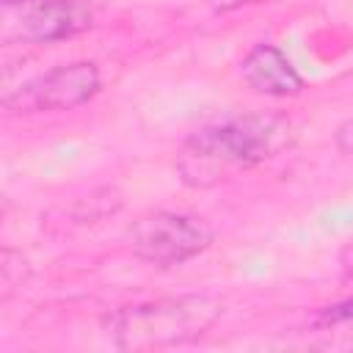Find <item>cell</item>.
<instances>
[{
    "instance_id": "obj_1",
    "label": "cell",
    "mask_w": 353,
    "mask_h": 353,
    "mask_svg": "<svg viewBox=\"0 0 353 353\" xmlns=\"http://www.w3.org/2000/svg\"><path fill=\"white\" fill-rule=\"evenodd\" d=\"M292 143V127L281 116H240L196 130L176 154V174L190 188L221 185Z\"/></svg>"
},
{
    "instance_id": "obj_2",
    "label": "cell",
    "mask_w": 353,
    "mask_h": 353,
    "mask_svg": "<svg viewBox=\"0 0 353 353\" xmlns=\"http://www.w3.org/2000/svg\"><path fill=\"white\" fill-rule=\"evenodd\" d=\"M221 314L223 303L218 298L193 292L124 306L108 320V328L121 350H160L204 336Z\"/></svg>"
},
{
    "instance_id": "obj_3",
    "label": "cell",
    "mask_w": 353,
    "mask_h": 353,
    "mask_svg": "<svg viewBox=\"0 0 353 353\" xmlns=\"http://www.w3.org/2000/svg\"><path fill=\"white\" fill-rule=\"evenodd\" d=\"M212 237H215L212 229L201 218L185 212H165V210L138 218L127 232L132 254L157 268L182 265L199 256L201 251L210 248Z\"/></svg>"
},
{
    "instance_id": "obj_4",
    "label": "cell",
    "mask_w": 353,
    "mask_h": 353,
    "mask_svg": "<svg viewBox=\"0 0 353 353\" xmlns=\"http://www.w3.org/2000/svg\"><path fill=\"white\" fill-rule=\"evenodd\" d=\"M99 91V69L91 61H74L55 66L17 91L6 94L3 108L8 113H41V110H72L88 102Z\"/></svg>"
},
{
    "instance_id": "obj_5",
    "label": "cell",
    "mask_w": 353,
    "mask_h": 353,
    "mask_svg": "<svg viewBox=\"0 0 353 353\" xmlns=\"http://www.w3.org/2000/svg\"><path fill=\"white\" fill-rule=\"evenodd\" d=\"M94 11L83 0H30L22 6L17 36L28 44H52L88 30Z\"/></svg>"
},
{
    "instance_id": "obj_6",
    "label": "cell",
    "mask_w": 353,
    "mask_h": 353,
    "mask_svg": "<svg viewBox=\"0 0 353 353\" xmlns=\"http://www.w3.org/2000/svg\"><path fill=\"white\" fill-rule=\"evenodd\" d=\"M240 77L265 97H295L303 91V77L273 44H254L240 61Z\"/></svg>"
},
{
    "instance_id": "obj_7",
    "label": "cell",
    "mask_w": 353,
    "mask_h": 353,
    "mask_svg": "<svg viewBox=\"0 0 353 353\" xmlns=\"http://www.w3.org/2000/svg\"><path fill=\"white\" fill-rule=\"evenodd\" d=\"M28 276V262L22 259V254L6 248L3 251V262H0V284H3V298L11 295L14 287H22V279Z\"/></svg>"
},
{
    "instance_id": "obj_8",
    "label": "cell",
    "mask_w": 353,
    "mask_h": 353,
    "mask_svg": "<svg viewBox=\"0 0 353 353\" xmlns=\"http://www.w3.org/2000/svg\"><path fill=\"white\" fill-rule=\"evenodd\" d=\"M312 325L320 328V331L339 328V325H353V298L339 301V303H331V306H323V309L314 314Z\"/></svg>"
},
{
    "instance_id": "obj_9",
    "label": "cell",
    "mask_w": 353,
    "mask_h": 353,
    "mask_svg": "<svg viewBox=\"0 0 353 353\" xmlns=\"http://www.w3.org/2000/svg\"><path fill=\"white\" fill-rule=\"evenodd\" d=\"M336 146H339L342 154H347V157L353 160V119L345 121V124L336 130Z\"/></svg>"
},
{
    "instance_id": "obj_10",
    "label": "cell",
    "mask_w": 353,
    "mask_h": 353,
    "mask_svg": "<svg viewBox=\"0 0 353 353\" xmlns=\"http://www.w3.org/2000/svg\"><path fill=\"white\" fill-rule=\"evenodd\" d=\"M215 11H234L240 6H251V3H265V0H207Z\"/></svg>"
},
{
    "instance_id": "obj_11",
    "label": "cell",
    "mask_w": 353,
    "mask_h": 353,
    "mask_svg": "<svg viewBox=\"0 0 353 353\" xmlns=\"http://www.w3.org/2000/svg\"><path fill=\"white\" fill-rule=\"evenodd\" d=\"M339 265H342V273H345L347 279H353V240L345 243V248H342V254H339Z\"/></svg>"
},
{
    "instance_id": "obj_12",
    "label": "cell",
    "mask_w": 353,
    "mask_h": 353,
    "mask_svg": "<svg viewBox=\"0 0 353 353\" xmlns=\"http://www.w3.org/2000/svg\"><path fill=\"white\" fill-rule=\"evenodd\" d=\"M6 6H25V3H30V0H3Z\"/></svg>"
}]
</instances>
